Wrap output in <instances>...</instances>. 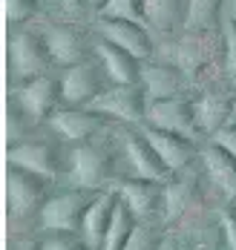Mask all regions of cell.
<instances>
[{
	"label": "cell",
	"mask_w": 236,
	"mask_h": 250,
	"mask_svg": "<svg viewBox=\"0 0 236 250\" xmlns=\"http://www.w3.org/2000/svg\"><path fill=\"white\" fill-rule=\"evenodd\" d=\"M58 83H61L64 106H89L107 86H112L101 69V63L95 61V55L81 63L66 66V69H58Z\"/></svg>",
	"instance_id": "9"
},
{
	"label": "cell",
	"mask_w": 236,
	"mask_h": 250,
	"mask_svg": "<svg viewBox=\"0 0 236 250\" xmlns=\"http://www.w3.org/2000/svg\"><path fill=\"white\" fill-rule=\"evenodd\" d=\"M135 225H138V219L132 216L121 201H115V213H112V222H109V227H107V233H104L101 250H121L127 245V239L132 236Z\"/></svg>",
	"instance_id": "24"
},
{
	"label": "cell",
	"mask_w": 236,
	"mask_h": 250,
	"mask_svg": "<svg viewBox=\"0 0 236 250\" xmlns=\"http://www.w3.org/2000/svg\"><path fill=\"white\" fill-rule=\"evenodd\" d=\"M38 3H41L46 12H55V6H58V0H38Z\"/></svg>",
	"instance_id": "35"
},
{
	"label": "cell",
	"mask_w": 236,
	"mask_h": 250,
	"mask_svg": "<svg viewBox=\"0 0 236 250\" xmlns=\"http://www.w3.org/2000/svg\"><path fill=\"white\" fill-rule=\"evenodd\" d=\"M92 29L98 38H104L109 43L121 46L124 52L135 55L138 61H150L156 58V35L150 32V26L135 23V21H121V18H104V15H92Z\"/></svg>",
	"instance_id": "12"
},
{
	"label": "cell",
	"mask_w": 236,
	"mask_h": 250,
	"mask_svg": "<svg viewBox=\"0 0 236 250\" xmlns=\"http://www.w3.org/2000/svg\"><path fill=\"white\" fill-rule=\"evenodd\" d=\"M118 178V147L112 124H107L95 138L69 147V167L64 181L84 190H107Z\"/></svg>",
	"instance_id": "2"
},
{
	"label": "cell",
	"mask_w": 236,
	"mask_h": 250,
	"mask_svg": "<svg viewBox=\"0 0 236 250\" xmlns=\"http://www.w3.org/2000/svg\"><path fill=\"white\" fill-rule=\"evenodd\" d=\"M3 129H6V147H15V144L32 138L35 132H41L43 124H38L32 115H26L18 104L6 101V124H3Z\"/></svg>",
	"instance_id": "23"
},
{
	"label": "cell",
	"mask_w": 236,
	"mask_h": 250,
	"mask_svg": "<svg viewBox=\"0 0 236 250\" xmlns=\"http://www.w3.org/2000/svg\"><path fill=\"white\" fill-rule=\"evenodd\" d=\"M55 12L72 15V18H92L89 15V0H58Z\"/></svg>",
	"instance_id": "31"
},
{
	"label": "cell",
	"mask_w": 236,
	"mask_h": 250,
	"mask_svg": "<svg viewBox=\"0 0 236 250\" xmlns=\"http://www.w3.org/2000/svg\"><path fill=\"white\" fill-rule=\"evenodd\" d=\"M190 170L176 173L164 184V222H173L176 216H182L184 210H187V204H190V199L196 196V178L187 175Z\"/></svg>",
	"instance_id": "22"
},
{
	"label": "cell",
	"mask_w": 236,
	"mask_h": 250,
	"mask_svg": "<svg viewBox=\"0 0 236 250\" xmlns=\"http://www.w3.org/2000/svg\"><path fill=\"white\" fill-rule=\"evenodd\" d=\"M138 86L144 89V98L161 101V98H176V95H187L193 92V81L182 66L161 61V58H150L141 61V75H138Z\"/></svg>",
	"instance_id": "13"
},
{
	"label": "cell",
	"mask_w": 236,
	"mask_h": 250,
	"mask_svg": "<svg viewBox=\"0 0 236 250\" xmlns=\"http://www.w3.org/2000/svg\"><path fill=\"white\" fill-rule=\"evenodd\" d=\"M6 101L18 104L26 115H32L38 124H46L52 118L55 109H61V83L58 72L49 75H38L32 81H23L18 86H6Z\"/></svg>",
	"instance_id": "10"
},
{
	"label": "cell",
	"mask_w": 236,
	"mask_h": 250,
	"mask_svg": "<svg viewBox=\"0 0 236 250\" xmlns=\"http://www.w3.org/2000/svg\"><path fill=\"white\" fill-rule=\"evenodd\" d=\"M210 141H213L216 147H222L225 152H231V155L236 158V124H225L219 132L210 135Z\"/></svg>",
	"instance_id": "30"
},
{
	"label": "cell",
	"mask_w": 236,
	"mask_h": 250,
	"mask_svg": "<svg viewBox=\"0 0 236 250\" xmlns=\"http://www.w3.org/2000/svg\"><path fill=\"white\" fill-rule=\"evenodd\" d=\"M107 124H109V121H107L104 115H98V112L89 109V106H61V109L52 112V118L46 121V129L55 132L61 141H66V144L72 147V144H81V141L95 138Z\"/></svg>",
	"instance_id": "16"
},
{
	"label": "cell",
	"mask_w": 236,
	"mask_h": 250,
	"mask_svg": "<svg viewBox=\"0 0 236 250\" xmlns=\"http://www.w3.org/2000/svg\"><path fill=\"white\" fill-rule=\"evenodd\" d=\"M92 55H95V61L101 63V69H104V75L109 78V83H118V86H132V83H138L141 61H138L135 55L124 52L121 46L109 43V41L98 38V35H95Z\"/></svg>",
	"instance_id": "18"
},
{
	"label": "cell",
	"mask_w": 236,
	"mask_h": 250,
	"mask_svg": "<svg viewBox=\"0 0 236 250\" xmlns=\"http://www.w3.org/2000/svg\"><path fill=\"white\" fill-rule=\"evenodd\" d=\"M199 164H202V175L210 181V187L222 196L225 201L236 204V158L222 147H216L213 141H202L199 150Z\"/></svg>",
	"instance_id": "17"
},
{
	"label": "cell",
	"mask_w": 236,
	"mask_h": 250,
	"mask_svg": "<svg viewBox=\"0 0 236 250\" xmlns=\"http://www.w3.org/2000/svg\"><path fill=\"white\" fill-rule=\"evenodd\" d=\"M225 18H231L236 23V0H228V9H225Z\"/></svg>",
	"instance_id": "34"
},
{
	"label": "cell",
	"mask_w": 236,
	"mask_h": 250,
	"mask_svg": "<svg viewBox=\"0 0 236 250\" xmlns=\"http://www.w3.org/2000/svg\"><path fill=\"white\" fill-rule=\"evenodd\" d=\"M58 72L52 63L49 46L35 23L9 29L6 38V86H18L38 75Z\"/></svg>",
	"instance_id": "4"
},
{
	"label": "cell",
	"mask_w": 236,
	"mask_h": 250,
	"mask_svg": "<svg viewBox=\"0 0 236 250\" xmlns=\"http://www.w3.org/2000/svg\"><path fill=\"white\" fill-rule=\"evenodd\" d=\"M156 245H158V225L156 222H138L121 250H156Z\"/></svg>",
	"instance_id": "29"
},
{
	"label": "cell",
	"mask_w": 236,
	"mask_h": 250,
	"mask_svg": "<svg viewBox=\"0 0 236 250\" xmlns=\"http://www.w3.org/2000/svg\"><path fill=\"white\" fill-rule=\"evenodd\" d=\"M41 250H95L81 233L69 230H46L41 233Z\"/></svg>",
	"instance_id": "26"
},
{
	"label": "cell",
	"mask_w": 236,
	"mask_h": 250,
	"mask_svg": "<svg viewBox=\"0 0 236 250\" xmlns=\"http://www.w3.org/2000/svg\"><path fill=\"white\" fill-rule=\"evenodd\" d=\"M6 167H21V170L46 175L52 181H64L66 167H69V144L61 141L43 124V129L35 132L32 138L15 147H6Z\"/></svg>",
	"instance_id": "5"
},
{
	"label": "cell",
	"mask_w": 236,
	"mask_h": 250,
	"mask_svg": "<svg viewBox=\"0 0 236 250\" xmlns=\"http://www.w3.org/2000/svg\"><path fill=\"white\" fill-rule=\"evenodd\" d=\"M164 184L167 181L118 175L109 184V190L118 196V201L138 222H158V219H164Z\"/></svg>",
	"instance_id": "8"
},
{
	"label": "cell",
	"mask_w": 236,
	"mask_h": 250,
	"mask_svg": "<svg viewBox=\"0 0 236 250\" xmlns=\"http://www.w3.org/2000/svg\"><path fill=\"white\" fill-rule=\"evenodd\" d=\"M231 124H236V92H234V109H231Z\"/></svg>",
	"instance_id": "36"
},
{
	"label": "cell",
	"mask_w": 236,
	"mask_h": 250,
	"mask_svg": "<svg viewBox=\"0 0 236 250\" xmlns=\"http://www.w3.org/2000/svg\"><path fill=\"white\" fill-rule=\"evenodd\" d=\"M107 3H109V0H89V15H98Z\"/></svg>",
	"instance_id": "33"
},
{
	"label": "cell",
	"mask_w": 236,
	"mask_h": 250,
	"mask_svg": "<svg viewBox=\"0 0 236 250\" xmlns=\"http://www.w3.org/2000/svg\"><path fill=\"white\" fill-rule=\"evenodd\" d=\"M6 250H41V236H15V239H6Z\"/></svg>",
	"instance_id": "32"
},
{
	"label": "cell",
	"mask_w": 236,
	"mask_h": 250,
	"mask_svg": "<svg viewBox=\"0 0 236 250\" xmlns=\"http://www.w3.org/2000/svg\"><path fill=\"white\" fill-rule=\"evenodd\" d=\"M95 196H98V190H84V187H75L69 181H58L55 190L49 193V199H46V204L38 213L41 233H46V230L78 233L81 222H84V213H86V207L92 204Z\"/></svg>",
	"instance_id": "7"
},
{
	"label": "cell",
	"mask_w": 236,
	"mask_h": 250,
	"mask_svg": "<svg viewBox=\"0 0 236 250\" xmlns=\"http://www.w3.org/2000/svg\"><path fill=\"white\" fill-rule=\"evenodd\" d=\"M46 9L38 0H6V29L35 23Z\"/></svg>",
	"instance_id": "25"
},
{
	"label": "cell",
	"mask_w": 236,
	"mask_h": 250,
	"mask_svg": "<svg viewBox=\"0 0 236 250\" xmlns=\"http://www.w3.org/2000/svg\"><path fill=\"white\" fill-rule=\"evenodd\" d=\"M234 213H236V204H234Z\"/></svg>",
	"instance_id": "37"
},
{
	"label": "cell",
	"mask_w": 236,
	"mask_h": 250,
	"mask_svg": "<svg viewBox=\"0 0 236 250\" xmlns=\"http://www.w3.org/2000/svg\"><path fill=\"white\" fill-rule=\"evenodd\" d=\"M98 15H104V18H121V21H135V23L147 26L144 0H109Z\"/></svg>",
	"instance_id": "28"
},
{
	"label": "cell",
	"mask_w": 236,
	"mask_h": 250,
	"mask_svg": "<svg viewBox=\"0 0 236 250\" xmlns=\"http://www.w3.org/2000/svg\"><path fill=\"white\" fill-rule=\"evenodd\" d=\"M52 178L21 167H6V239L41 236L38 213L55 190Z\"/></svg>",
	"instance_id": "1"
},
{
	"label": "cell",
	"mask_w": 236,
	"mask_h": 250,
	"mask_svg": "<svg viewBox=\"0 0 236 250\" xmlns=\"http://www.w3.org/2000/svg\"><path fill=\"white\" fill-rule=\"evenodd\" d=\"M115 147H118V175H135V178H153V181H170L173 173L164 167L153 144L141 132V126L112 124Z\"/></svg>",
	"instance_id": "6"
},
{
	"label": "cell",
	"mask_w": 236,
	"mask_h": 250,
	"mask_svg": "<svg viewBox=\"0 0 236 250\" xmlns=\"http://www.w3.org/2000/svg\"><path fill=\"white\" fill-rule=\"evenodd\" d=\"M144 124L167 129V132H179L187 135L193 141H208L199 126H196V115H193V95H176V98H161V101H150L147 104V118Z\"/></svg>",
	"instance_id": "14"
},
{
	"label": "cell",
	"mask_w": 236,
	"mask_h": 250,
	"mask_svg": "<svg viewBox=\"0 0 236 250\" xmlns=\"http://www.w3.org/2000/svg\"><path fill=\"white\" fill-rule=\"evenodd\" d=\"M141 132L147 135V141L153 144V150L158 152V158L164 161V167L173 175L199 164V150H202L199 141H193L187 135H179V132L158 129V126H150V124H141Z\"/></svg>",
	"instance_id": "15"
},
{
	"label": "cell",
	"mask_w": 236,
	"mask_h": 250,
	"mask_svg": "<svg viewBox=\"0 0 236 250\" xmlns=\"http://www.w3.org/2000/svg\"><path fill=\"white\" fill-rule=\"evenodd\" d=\"M228 0H184V29L187 32H219L225 21Z\"/></svg>",
	"instance_id": "21"
},
{
	"label": "cell",
	"mask_w": 236,
	"mask_h": 250,
	"mask_svg": "<svg viewBox=\"0 0 236 250\" xmlns=\"http://www.w3.org/2000/svg\"><path fill=\"white\" fill-rule=\"evenodd\" d=\"M144 18L156 41L176 38L184 32V0H144Z\"/></svg>",
	"instance_id": "20"
},
{
	"label": "cell",
	"mask_w": 236,
	"mask_h": 250,
	"mask_svg": "<svg viewBox=\"0 0 236 250\" xmlns=\"http://www.w3.org/2000/svg\"><path fill=\"white\" fill-rule=\"evenodd\" d=\"M222 69L236 89V23L231 18L222 21Z\"/></svg>",
	"instance_id": "27"
},
{
	"label": "cell",
	"mask_w": 236,
	"mask_h": 250,
	"mask_svg": "<svg viewBox=\"0 0 236 250\" xmlns=\"http://www.w3.org/2000/svg\"><path fill=\"white\" fill-rule=\"evenodd\" d=\"M115 201L118 196L107 187V190H98V196L92 199V204L86 207V213H84V222H81L78 233L92 245L95 250H101V242H104V233L109 222H112V213H115Z\"/></svg>",
	"instance_id": "19"
},
{
	"label": "cell",
	"mask_w": 236,
	"mask_h": 250,
	"mask_svg": "<svg viewBox=\"0 0 236 250\" xmlns=\"http://www.w3.org/2000/svg\"><path fill=\"white\" fill-rule=\"evenodd\" d=\"M35 26L41 29V35L49 46L55 69H66L72 63L92 58V46H95L92 18H72V15H64V12H43L35 21Z\"/></svg>",
	"instance_id": "3"
},
{
	"label": "cell",
	"mask_w": 236,
	"mask_h": 250,
	"mask_svg": "<svg viewBox=\"0 0 236 250\" xmlns=\"http://www.w3.org/2000/svg\"><path fill=\"white\" fill-rule=\"evenodd\" d=\"M98 115H104L109 124H124V126H141L147 118V98L138 83L132 86H107L98 98L89 104Z\"/></svg>",
	"instance_id": "11"
}]
</instances>
